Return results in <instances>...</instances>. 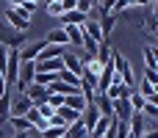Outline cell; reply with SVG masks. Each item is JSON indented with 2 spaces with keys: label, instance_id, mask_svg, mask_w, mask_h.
Listing matches in <instances>:
<instances>
[{
  "label": "cell",
  "instance_id": "1",
  "mask_svg": "<svg viewBox=\"0 0 158 138\" xmlns=\"http://www.w3.org/2000/svg\"><path fill=\"white\" fill-rule=\"evenodd\" d=\"M44 47H47V44H44V39H36V41H25V44L17 50V53H19V61H31V64H33V61L42 55V50H44Z\"/></svg>",
  "mask_w": 158,
  "mask_h": 138
},
{
  "label": "cell",
  "instance_id": "2",
  "mask_svg": "<svg viewBox=\"0 0 158 138\" xmlns=\"http://www.w3.org/2000/svg\"><path fill=\"white\" fill-rule=\"evenodd\" d=\"M61 64H64V69L67 72H72V75H78L81 77V72H83V61H81V50H64V55H61Z\"/></svg>",
  "mask_w": 158,
  "mask_h": 138
},
{
  "label": "cell",
  "instance_id": "3",
  "mask_svg": "<svg viewBox=\"0 0 158 138\" xmlns=\"http://www.w3.org/2000/svg\"><path fill=\"white\" fill-rule=\"evenodd\" d=\"M0 17H3V19H6V22H8L11 28H14V33H25V30L31 28V19L19 17V14H17V8H11V6H8V8H6V11L0 14Z\"/></svg>",
  "mask_w": 158,
  "mask_h": 138
},
{
  "label": "cell",
  "instance_id": "4",
  "mask_svg": "<svg viewBox=\"0 0 158 138\" xmlns=\"http://www.w3.org/2000/svg\"><path fill=\"white\" fill-rule=\"evenodd\" d=\"M25 97H28L31 105L36 108V105L47 102V97H50V86H36V83H31V86L25 89Z\"/></svg>",
  "mask_w": 158,
  "mask_h": 138
},
{
  "label": "cell",
  "instance_id": "5",
  "mask_svg": "<svg viewBox=\"0 0 158 138\" xmlns=\"http://www.w3.org/2000/svg\"><path fill=\"white\" fill-rule=\"evenodd\" d=\"M103 94H106V97L114 102V100H128V97L133 94V89H128V86H122V83H111V86H108Z\"/></svg>",
  "mask_w": 158,
  "mask_h": 138
},
{
  "label": "cell",
  "instance_id": "6",
  "mask_svg": "<svg viewBox=\"0 0 158 138\" xmlns=\"http://www.w3.org/2000/svg\"><path fill=\"white\" fill-rule=\"evenodd\" d=\"M31 108H33L31 100H28L25 94H17V100H11V113H8V116H25Z\"/></svg>",
  "mask_w": 158,
  "mask_h": 138
},
{
  "label": "cell",
  "instance_id": "7",
  "mask_svg": "<svg viewBox=\"0 0 158 138\" xmlns=\"http://www.w3.org/2000/svg\"><path fill=\"white\" fill-rule=\"evenodd\" d=\"M97 25H100V33L106 36V41H108V33L114 30V25H117V14H108V11H103L100 14V19H97Z\"/></svg>",
  "mask_w": 158,
  "mask_h": 138
},
{
  "label": "cell",
  "instance_id": "8",
  "mask_svg": "<svg viewBox=\"0 0 158 138\" xmlns=\"http://www.w3.org/2000/svg\"><path fill=\"white\" fill-rule=\"evenodd\" d=\"M111 122H114V116H100V119H97V124L89 130V138H103L106 133H108Z\"/></svg>",
  "mask_w": 158,
  "mask_h": 138
},
{
  "label": "cell",
  "instance_id": "9",
  "mask_svg": "<svg viewBox=\"0 0 158 138\" xmlns=\"http://www.w3.org/2000/svg\"><path fill=\"white\" fill-rule=\"evenodd\" d=\"M44 44L69 47V44H67V33H64V28H53V30H47V39H44Z\"/></svg>",
  "mask_w": 158,
  "mask_h": 138
},
{
  "label": "cell",
  "instance_id": "10",
  "mask_svg": "<svg viewBox=\"0 0 158 138\" xmlns=\"http://www.w3.org/2000/svg\"><path fill=\"white\" fill-rule=\"evenodd\" d=\"M53 113H56V116H58V119H61L64 124H72V122H81V113H78V111H72V108H67V105L56 108Z\"/></svg>",
  "mask_w": 158,
  "mask_h": 138
},
{
  "label": "cell",
  "instance_id": "11",
  "mask_svg": "<svg viewBox=\"0 0 158 138\" xmlns=\"http://www.w3.org/2000/svg\"><path fill=\"white\" fill-rule=\"evenodd\" d=\"M61 25H75V28H81V25H86V14H81V11H67V14H61Z\"/></svg>",
  "mask_w": 158,
  "mask_h": 138
},
{
  "label": "cell",
  "instance_id": "12",
  "mask_svg": "<svg viewBox=\"0 0 158 138\" xmlns=\"http://www.w3.org/2000/svg\"><path fill=\"white\" fill-rule=\"evenodd\" d=\"M64 138H89V133H86V127L81 122H72V124L64 127Z\"/></svg>",
  "mask_w": 158,
  "mask_h": 138
},
{
  "label": "cell",
  "instance_id": "13",
  "mask_svg": "<svg viewBox=\"0 0 158 138\" xmlns=\"http://www.w3.org/2000/svg\"><path fill=\"white\" fill-rule=\"evenodd\" d=\"M142 28H144V33H147V36H156V30H158V19H156V11H144Z\"/></svg>",
  "mask_w": 158,
  "mask_h": 138
},
{
  "label": "cell",
  "instance_id": "14",
  "mask_svg": "<svg viewBox=\"0 0 158 138\" xmlns=\"http://www.w3.org/2000/svg\"><path fill=\"white\" fill-rule=\"evenodd\" d=\"M64 105H67V108H72V111H78V113H83V108H86L89 102H86L81 94H72V97H64Z\"/></svg>",
  "mask_w": 158,
  "mask_h": 138
},
{
  "label": "cell",
  "instance_id": "15",
  "mask_svg": "<svg viewBox=\"0 0 158 138\" xmlns=\"http://www.w3.org/2000/svg\"><path fill=\"white\" fill-rule=\"evenodd\" d=\"M92 102L97 105V111H100V116H111V100H108L106 94H97V97H94Z\"/></svg>",
  "mask_w": 158,
  "mask_h": 138
},
{
  "label": "cell",
  "instance_id": "16",
  "mask_svg": "<svg viewBox=\"0 0 158 138\" xmlns=\"http://www.w3.org/2000/svg\"><path fill=\"white\" fill-rule=\"evenodd\" d=\"M156 55H158V50L153 44H147V47H144V64H147V69H153V72L158 69V58Z\"/></svg>",
  "mask_w": 158,
  "mask_h": 138
},
{
  "label": "cell",
  "instance_id": "17",
  "mask_svg": "<svg viewBox=\"0 0 158 138\" xmlns=\"http://www.w3.org/2000/svg\"><path fill=\"white\" fill-rule=\"evenodd\" d=\"M6 122L14 127V133H28V130H31V124L25 122V116H8Z\"/></svg>",
  "mask_w": 158,
  "mask_h": 138
},
{
  "label": "cell",
  "instance_id": "18",
  "mask_svg": "<svg viewBox=\"0 0 158 138\" xmlns=\"http://www.w3.org/2000/svg\"><path fill=\"white\" fill-rule=\"evenodd\" d=\"M8 113H11V91H6L0 97V124L8 119Z\"/></svg>",
  "mask_w": 158,
  "mask_h": 138
},
{
  "label": "cell",
  "instance_id": "19",
  "mask_svg": "<svg viewBox=\"0 0 158 138\" xmlns=\"http://www.w3.org/2000/svg\"><path fill=\"white\" fill-rule=\"evenodd\" d=\"M64 50H67V47H56V44H47V47L42 50V55H39V58H61V55H64ZM39 58H36V61H39Z\"/></svg>",
  "mask_w": 158,
  "mask_h": 138
},
{
  "label": "cell",
  "instance_id": "20",
  "mask_svg": "<svg viewBox=\"0 0 158 138\" xmlns=\"http://www.w3.org/2000/svg\"><path fill=\"white\" fill-rule=\"evenodd\" d=\"M142 116H144L147 122H153V119H158V105H156V102H147V100H144V108H142Z\"/></svg>",
  "mask_w": 158,
  "mask_h": 138
},
{
  "label": "cell",
  "instance_id": "21",
  "mask_svg": "<svg viewBox=\"0 0 158 138\" xmlns=\"http://www.w3.org/2000/svg\"><path fill=\"white\" fill-rule=\"evenodd\" d=\"M47 105L56 111V108H61V105H64V97H61V94H50V97H47Z\"/></svg>",
  "mask_w": 158,
  "mask_h": 138
},
{
  "label": "cell",
  "instance_id": "22",
  "mask_svg": "<svg viewBox=\"0 0 158 138\" xmlns=\"http://www.w3.org/2000/svg\"><path fill=\"white\" fill-rule=\"evenodd\" d=\"M36 111H39V113H42L44 119H50V116H53V108H50L47 102H42V105H36Z\"/></svg>",
  "mask_w": 158,
  "mask_h": 138
},
{
  "label": "cell",
  "instance_id": "23",
  "mask_svg": "<svg viewBox=\"0 0 158 138\" xmlns=\"http://www.w3.org/2000/svg\"><path fill=\"white\" fill-rule=\"evenodd\" d=\"M75 3H78V0H58V6H61L64 14H67V11H75Z\"/></svg>",
  "mask_w": 158,
  "mask_h": 138
},
{
  "label": "cell",
  "instance_id": "24",
  "mask_svg": "<svg viewBox=\"0 0 158 138\" xmlns=\"http://www.w3.org/2000/svg\"><path fill=\"white\" fill-rule=\"evenodd\" d=\"M144 80H147V83H153V86L158 89V72H153V69H147V72H144Z\"/></svg>",
  "mask_w": 158,
  "mask_h": 138
},
{
  "label": "cell",
  "instance_id": "25",
  "mask_svg": "<svg viewBox=\"0 0 158 138\" xmlns=\"http://www.w3.org/2000/svg\"><path fill=\"white\" fill-rule=\"evenodd\" d=\"M47 14H50V17H61L64 11H61V6H58V3H53V6H47Z\"/></svg>",
  "mask_w": 158,
  "mask_h": 138
},
{
  "label": "cell",
  "instance_id": "26",
  "mask_svg": "<svg viewBox=\"0 0 158 138\" xmlns=\"http://www.w3.org/2000/svg\"><path fill=\"white\" fill-rule=\"evenodd\" d=\"M111 6H114V0H100V11H108L111 14Z\"/></svg>",
  "mask_w": 158,
  "mask_h": 138
},
{
  "label": "cell",
  "instance_id": "27",
  "mask_svg": "<svg viewBox=\"0 0 158 138\" xmlns=\"http://www.w3.org/2000/svg\"><path fill=\"white\" fill-rule=\"evenodd\" d=\"M6 91H11V89H8V83H6V77H3V72H0V97H3Z\"/></svg>",
  "mask_w": 158,
  "mask_h": 138
},
{
  "label": "cell",
  "instance_id": "28",
  "mask_svg": "<svg viewBox=\"0 0 158 138\" xmlns=\"http://www.w3.org/2000/svg\"><path fill=\"white\" fill-rule=\"evenodd\" d=\"M11 3V8H19V6H25V3H39V0H8Z\"/></svg>",
  "mask_w": 158,
  "mask_h": 138
},
{
  "label": "cell",
  "instance_id": "29",
  "mask_svg": "<svg viewBox=\"0 0 158 138\" xmlns=\"http://www.w3.org/2000/svg\"><path fill=\"white\" fill-rule=\"evenodd\" d=\"M53 3H58V0H39V6H53Z\"/></svg>",
  "mask_w": 158,
  "mask_h": 138
},
{
  "label": "cell",
  "instance_id": "30",
  "mask_svg": "<svg viewBox=\"0 0 158 138\" xmlns=\"http://www.w3.org/2000/svg\"><path fill=\"white\" fill-rule=\"evenodd\" d=\"M86 3H89L92 8H100V0H86Z\"/></svg>",
  "mask_w": 158,
  "mask_h": 138
},
{
  "label": "cell",
  "instance_id": "31",
  "mask_svg": "<svg viewBox=\"0 0 158 138\" xmlns=\"http://www.w3.org/2000/svg\"><path fill=\"white\" fill-rule=\"evenodd\" d=\"M25 136H28V133H14L11 138H25Z\"/></svg>",
  "mask_w": 158,
  "mask_h": 138
},
{
  "label": "cell",
  "instance_id": "32",
  "mask_svg": "<svg viewBox=\"0 0 158 138\" xmlns=\"http://www.w3.org/2000/svg\"><path fill=\"white\" fill-rule=\"evenodd\" d=\"M0 25H3V17H0Z\"/></svg>",
  "mask_w": 158,
  "mask_h": 138
},
{
  "label": "cell",
  "instance_id": "33",
  "mask_svg": "<svg viewBox=\"0 0 158 138\" xmlns=\"http://www.w3.org/2000/svg\"><path fill=\"white\" fill-rule=\"evenodd\" d=\"M0 138H3V133H0Z\"/></svg>",
  "mask_w": 158,
  "mask_h": 138
},
{
  "label": "cell",
  "instance_id": "34",
  "mask_svg": "<svg viewBox=\"0 0 158 138\" xmlns=\"http://www.w3.org/2000/svg\"><path fill=\"white\" fill-rule=\"evenodd\" d=\"M153 3H156V0H153Z\"/></svg>",
  "mask_w": 158,
  "mask_h": 138
},
{
  "label": "cell",
  "instance_id": "35",
  "mask_svg": "<svg viewBox=\"0 0 158 138\" xmlns=\"http://www.w3.org/2000/svg\"><path fill=\"white\" fill-rule=\"evenodd\" d=\"M61 138H64V136H61Z\"/></svg>",
  "mask_w": 158,
  "mask_h": 138
}]
</instances>
